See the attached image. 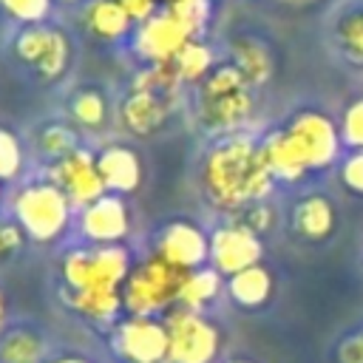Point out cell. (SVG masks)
<instances>
[{"label": "cell", "mask_w": 363, "mask_h": 363, "mask_svg": "<svg viewBox=\"0 0 363 363\" xmlns=\"http://www.w3.org/2000/svg\"><path fill=\"white\" fill-rule=\"evenodd\" d=\"M48 340L28 323L6 326L0 332V363H45Z\"/></svg>", "instance_id": "e0dca14e"}, {"label": "cell", "mask_w": 363, "mask_h": 363, "mask_svg": "<svg viewBox=\"0 0 363 363\" xmlns=\"http://www.w3.org/2000/svg\"><path fill=\"white\" fill-rule=\"evenodd\" d=\"M130 252L122 244L111 247H77L62 255V301L71 312L94 323H108L119 315L122 286L130 275Z\"/></svg>", "instance_id": "6da1fadb"}, {"label": "cell", "mask_w": 363, "mask_h": 363, "mask_svg": "<svg viewBox=\"0 0 363 363\" xmlns=\"http://www.w3.org/2000/svg\"><path fill=\"white\" fill-rule=\"evenodd\" d=\"M167 323V363H213L221 349V335L201 312L187 306H173L164 315Z\"/></svg>", "instance_id": "8992f818"}, {"label": "cell", "mask_w": 363, "mask_h": 363, "mask_svg": "<svg viewBox=\"0 0 363 363\" xmlns=\"http://www.w3.org/2000/svg\"><path fill=\"white\" fill-rule=\"evenodd\" d=\"M227 292H230V298H233L238 306H244V309H258V306H264V303L269 301V295H272V275H269L261 264L247 267V269L230 275Z\"/></svg>", "instance_id": "44dd1931"}, {"label": "cell", "mask_w": 363, "mask_h": 363, "mask_svg": "<svg viewBox=\"0 0 363 363\" xmlns=\"http://www.w3.org/2000/svg\"><path fill=\"white\" fill-rule=\"evenodd\" d=\"M14 57L43 82H57L71 65V43L60 28L45 23L26 26L14 37Z\"/></svg>", "instance_id": "52a82bcc"}, {"label": "cell", "mask_w": 363, "mask_h": 363, "mask_svg": "<svg viewBox=\"0 0 363 363\" xmlns=\"http://www.w3.org/2000/svg\"><path fill=\"white\" fill-rule=\"evenodd\" d=\"M167 11L193 34V40H199V34L210 23V0H179L167 6Z\"/></svg>", "instance_id": "f1b7e54d"}, {"label": "cell", "mask_w": 363, "mask_h": 363, "mask_svg": "<svg viewBox=\"0 0 363 363\" xmlns=\"http://www.w3.org/2000/svg\"><path fill=\"white\" fill-rule=\"evenodd\" d=\"M292 227L306 241H323L335 227V207L323 196H306L292 210Z\"/></svg>", "instance_id": "d6986e66"}, {"label": "cell", "mask_w": 363, "mask_h": 363, "mask_svg": "<svg viewBox=\"0 0 363 363\" xmlns=\"http://www.w3.org/2000/svg\"><path fill=\"white\" fill-rule=\"evenodd\" d=\"M337 40L352 62H363V9L349 11L337 26Z\"/></svg>", "instance_id": "f546056e"}, {"label": "cell", "mask_w": 363, "mask_h": 363, "mask_svg": "<svg viewBox=\"0 0 363 363\" xmlns=\"http://www.w3.org/2000/svg\"><path fill=\"white\" fill-rule=\"evenodd\" d=\"M218 292H221V272L218 269H213V267L190 269L182 281V289H179V306L201 312L210 301L218 298Z\"/></svg>", "instance_id": "603a6c76"}, {"label": "cell", "mask_w": 363, "mask_h": 363, "mask_svg": "<svg viewBox=\"0 0 363 363\" xmlns=\"http://www.w3.org/2000/svg\"><path fill=\"white\" fill-rule=\"evenodd\" d=\"M159 3H162V6L167 9V6H173V3H179V0H159Z\"/></svg>", "instance_id": "ab89813d"}, {"label": "cell", "mask_w": 363, "mask_h": 363, "mask_svg": "<svg viewBox=\"0 0 363 363\" xmlns=\"http://www.w3.org/2000/svg\"><path fill=\"white\" fill-rule=\"evenodd\" d=\"M45 363H94V360L79 352H60V354H48Z\"/></svg>", "instance_id": "74e56055"}, {"label": "cell", "mask_w": 363, "mask_h": 363, "mask_svg": "<svg viewBox=\"0 0 363 363\" xmlns=\"http://www.w3.org/2000/svg\"><path fill=\"white\" fill-rule=\"evenodd\" d=\"M340 179L349 190L360 193L363 196V150H354L346 162H343V170H340Z\"/></svg>", "instance_id": "e575fe53"}, {"label": "cell", "mask_w": 363, "mask_h": 363, "mask_svg": "<svg viewBox=\"0 0 363 363\" xmlns=\"http://www.w3.org/2000/svg\"><path fill=\"white\" fill-rule=\"evenodd\" d=\"M23 164H26L23 142L17 139V133L0 125V184L14 182L23 173Z\"/></svg>", "instance_id": "83f0119b"}, {"label": "cell", "mask_w": 363, "mask_h": 363, "mask_svg": "<svg viewBox=\"0 0 363 363\" xmlns=\"http://www.w3.org/2000/svg\"><path fill=\"white\" fill-rule=\"evenodd\" d=\"M34 147L43 159H48L51 164H57L60 159L71 156L79 145H77V130L65 122H45L37 128L34 133Z\"/></svg>", "instance_id": "d4e9b609"}, {"label": "cell", "mask_w": 363, "mask_h": 363, "mask_svg": "<svg viewBox=\"0 0 363 363\" xmlns=\"http://www.w3.org/2000/svg\"><path fill=\"white\" fill-rule=\"evenodd\" d=\"M82 23L85 28L96 37V40H105V43H119L130 34V28L136 26L128 11L116 3V0H91L85 6V14H82Z\"/></svg>", "instance_id": "ac0fdd59"}, {"label": "cell", "mask_w": 363, "mask_h": 363, "mask_svg": "<svg viewBox=\"0 0 363 363\" xmlns=\"http://www.w3.org/2000/svg\"><path fill=\"white\" fill-rule=\"evenodd\" d=\"M6 312H9V303H6V295L0 289V332L6 329Z\"/></svg>", "instance_id": "f35d334b"}, {"label": "cell", "mask_w": 363, "mask_h": 363, "mask_svg": "<svg viewBox=\"0 0 363 363\" xmlns=\"http://www.w3.org/2000/svg\"><path fill=\"white\" fill-rule=\"evenodd\" d=\"M193 40V34L167 11L162 9L150 20L139 23L133 31V51L145 65H164L173 62L176 54Z\"/></svg>", "instance_id": "9c48e42d"}, {"label": "cell", "mask_w": 363, "mask_h": 363, "mask_svg": "<svg viewBox=\"0 0 363 363\" xmlns=\"http://www.w3.org/2000/svg\"><path fill=\"white\" fill-rule=\"evenodd\" d=\"M51 3L54 0H0V11L23 26H40L48 17Z\"/></svg>", "instance_id": "4dcf8cb0"}, {"label": "cell", "mask_w": 363, "mask_h": 363, "mask_svg": "<svg viewBox=\"0 0 363 363\" xmlns=\"http://www.w3.org/2000/svg\"><path fill=\"white\" fill-rule=\"evenodd\" d=\"M261 255H264L261 238L238 221L221 224L218 230L210 233V264L227 278L247 267H255Z\"/></svg>", "instance_id": "7c38bea8"}, {"label": "cell", "mask_w": 363, "mask_h": 363, "mask_svg": "<svg viewBox=\"0 0 363 363\" xmlns=\"http://www.w3.org/2000/svg\"><path fill=\"white\" fill-rule=\"evenodd\" d=\"M179 85L182 82H179V77H176L170 62H164V65H145L130 79V91H150V94H162V96H176Z\"/></svg>", "instance_id": "4316f807"}, {"label": "cell", "mask_w": 363, "mask_h": 363, "mask_svg": "<svg viewBox=\"0 0 363 363\" xmlns=\"http://www.w3.org/2000/svg\"><path fill=\"white\" fill-rule=\"evenodd\" d=\"M0 187H3V184H0ZM0 199H3V190H0Z\"/></svg>", "instance_id": "7bdbcfd3"}, {"label": "cell", "mask_w": 363, "mask_h": 363, "mask_svg": "<svg viewBox=\"0 0 363 363\" xmlns=\"http://www.w3.org/2000/svg\"><path fill=\"white\" fill-rule=\"evenodd\" d=\"M71 213H74V204L51 179L31 182L20 187L11 199V218L37 244L60 241L71 227Z\"/></svg>", "instance_id": "3957f363"}, {"label": "cell", "mask_w": 363, "mask_h": 363, "mask_svg": "<svg viewBox=\"0 0 363 363\" xmlns=\"http://www.w3.org/2000/svg\"><path fill=\"white\" fill-rule=\"evenodd\" d=\"M284 130L292 139L295 150L301 153V159H303V164L309 170H320V167L332 164V159L337 156L340 136H337L335 125L318 111L298 113Z\"/></svg>", "instance_id": "30bf717a"}, {"label": "cell", "mask_w": 363, "mask_h": 363, "mask_svg": "<svg viewBox=\"0 0 363 363\" xmlns=\"http://www.w3.org/2000/svg\"><path fill=\"white\" fill-rule=\"evenodd\" d=\"M68 111H71V119L79 125V128H85V130H105V125L111 122V105H108V99L96 91V88H82V91H77L74 96H71V105H68Z\"/></svg>", "instance_id": "cb8c5ba5"}, {"label": "cell", "mask_w": 363, "mask_h": 363, "mask_svg": "<svg viewBox=\"0 0 363 363\" xmlns=\"http://www.w3.org/2000/svg\"><path fill=\"white\" fill-rule=\"evenodd\" d=\"M79 233L94 247H111L122 244L130 233V210L122 201V196L105 193L94 204L79 210Z\"/></svg>", "instance_id": "4fadbf2b"}, {"label": "cell", "mask_w": 363, "mask_h": 363, "mask_svg": "<svg viewBox=\"0 0 363 363\" xmlns=\"http://www.w3.org/2000/svg\"><path fill=\"white\" fill-rule=\"evenodd\" d=\"M26 233L14 218H0V264H9L20 255L23 244H26Z\"/></svg>", "instance_id": "1f68e13d"}, {"label": "cell", "mask_w": 363, "mask_h": 363, "mask_svg": "<svg viewBox=\"0 0 363 363\" xmlns=\"http://www.w3.org/2000/svg\"><path fill=\"white\" fill-rule=\"evenodd\" d=\"M340 139L357 150H363V99L352 102L343 113V125H340Z\"/></svg>", "instance_id": "d6a6232c"}, {"label": "cell", "mask_w": 363, "mask_h": 363, "mask_svg": "<svg viewBox=\"0 0 363 363\" xmlns=\"http://www.w3.org/2000/svg\"><path fill=\"white\" fill-rule=\"evenodd\" d=\"M261 150H264V159H267V167L272 170L275 179H284V182H298L303 173H309V167L303 164L301 153L295 150L292 139L286 136V130H272L264 142H261Z\"/></svg>", "instance_id": "ffe728a7"}, {"label": "cell", "mask_w": 363, "mask_h": 363, "mask_svg": "<svg viewBox=\"0 0 363 363\" xmlns=\"http://www.w3.org/2000/svg\"><path fill=\"white\" fill-rule=\"evenodd\" d=\"M272 184L275 176L267 167L261 145L241 133L213 145L201 162L204 196L221 210H241L247 204L264 201Z\"/></svg>", "instance_id": "7a4b0ae2"}, {"label": "cell", "mask_w": 363, "mask_h": 363, "mask_svg": "<svg viewBox=\"0 0 363 363\" xmlns=\"http://www.w3.org/2000/svg\"><path fill=\"white\" fill-rule=\"evenodd\" d=\"M173 65V71H176V77H179V82L184 85V82H204L210 74H213V48L210 45H204L201 40H190L179 54H176V60L170 62Z\"/></svg>", "instance_id": "484cf974"}, {"label": "cell", "mask_w": 363, "mask_h": 363, "mask_svg": "<svg viewBox=\"0 0 363 363\" xmlns=\"http://www.w3.org/2000/svg\"><path fill=\"white\" fill-rule=\"evenodd\" d=\"M96 167L105 182V190L113 196L136 193L142 184V159L128 145H105L96 153Z\"/></svg>", "instance_id": "2e32d148"}, {"label": "cell", "mask_w": 363, "mask_h": 363, "mask_svg": "<svg viewBox=\"0 0 363 363\" xmlns=\"http://www.w3.org/2000/svg\"><path fill=\"white\" fill-rule=\"evenodd\" d=\"M184 269H176L156 252L133 264L125 286H122V306L128 315H164L179 303V289L184 281Z\"/></svg>", "instance_id": "277c9868"}, {"label": "cell", "mask_w": 363, "mask_h": 363, "mask_svg": "<svg viewBox=\"0 0 363 363\" xmlns=\"http://www.w3.org/2000/svg\"><path fill=\"white\" fill-rule=\"evenodd\" d=\"M51 182L79 210L94 204L96 199H102L108 193L105 182L99 176V167H96V156L91 150H85V147H77L71 156H65L57 164H51Z\"/></svg>", "instance_id": "8fae6325"}, {"label": "cell", "mask_w": 363, "mask_h": 363, "mask_svg": "<svg viewBox=\"0 0 363 363\" xmlns=\"http://www.w3.org/2000/svg\"><path fill=\"white\" fill-rule=\"evenodd\" d=\"M233 363H250V360H233Z\"/></svg>", "instance_id": "60d3db41"}, {"label": "cell", "mask_w": 363, "mask_h": 363, "mask_svg": "<svg viewBox=\"0 0 363 363\" xmlns=\"http://www.w3.org/2000/svg\"><path fill=\"white\" fill-rule=\"evenodd\" d=\"M176 96H162L150 91H128L119 102V122L133 136H153L170 119Z\"/></svg>", "instance_id": "9a60e30c"}, {"label": "cell", "mask_w": 363, "mask_h": 363, "mask_svg": "<svg viewBox=\"0 0 363 363\" xmlns=\"http://www.w3.org/2000/svg\"><path fill=\"white\" fill-rule=\"evenodd\" d=\"M113 346L125 363H167V323L156 315H128L113 332Z\"/></svg>", "instance_id": "ba28073f"}, {"label": "cell", "mask_w": 363, "mask_h": 363, "mask_svg": "<svg viewBox=\"0 0 363 363\" xmlns=\"http://www.w3.org/2000/svg\"><path fill=\"white\" fill-rule=\"evenodd\" d=\"M337 363H363V332H357L340 343Z\"/></svg>", "instance_id": "8d00e7d4"}, {"label": "cell", "mask_w": 363, "mask_h": 363, "mask_svg": "<svg viewBox=\"0 0 363 363\" xmlns=\"http://www.w3.org/2000/svg\"><path fill=\"white\" fill-rule=\"evenodd\" d=\"M230 57H233L230 65L250 82V88L252 85H264L269 79V74H272V57H269V51L261 43L250 40V37L233 40Z\"/></svg>", "instance_id": "7402d4cb"}, {"label": "cell", "mask_w": 363, "mask_h": 363, "mask_svg": "<svg viewBox=\"0 0 363 363\" xmlns=\"http://www.w3.org/2000/svg\"><path fill=\"white\" fill-rule=\"evenodd\" d=\"M241 216L235 218L238 224H244L247 230H252L255 235H261L269 224H272V210L264 204V201H255V204H247V207H241L238 210Z\"/></svg>", "instance_id": "836d02e7"}, {"label": "cell", "mask_w": 363, "mask_h": 363, "mask_svg": "<svg viewBox=\"0 0 363 363\" xmlns=\"http://www.w3.org/2000/svg\"><path fill=\"white\" fill-rule=\"evenodd\" d=\"M153 252L173 264L176 269H199L210 261V235H204L190 221H170L159 230Z\"/></svg>", "instance_id": "5bb4252c"}, {"label": "cell", "mask_w": 363, "mask_h": 363, "mask_svg": "<svg viewBox=\"0 0 363 363\" xmlns=\"http://www.w3.org/2000/svg\"><path fill=\"white\" fill-rule=\"evenodd\" d=\"M62 3H77V0H62Z\"/></svg>", "instance_id": "b9f144b4"}, {"label": "cell", "mask_w": 363, "mask_h": 363, "mask_svg": "<svg viewBox=\"0 0 363 363\" xmlns=\"http://www.w3.org/2000/svg\"><path fill=\"white\" fill-rule=\"evenodd\" d=\"M252 111L250 82L227 62L199 85V119L210 130H233Z\"/></svg>", "instance_id": "5b68a950"}, {"label": "cell", "mask_w": 363, "mask_h": 363, "mask_svg": "<svg viewBox=\"0 0 363 363\" xmlns=\"http://www.w3.org/2000/svg\"><path fill=\"white\" fill-rule=\"evenodd\" d=\"M125 11H128V17L139 26V23H145V20H150L153 14H159V0H116Z\"/></svg>", "instance_id": "d590c367"}]
</instances>
